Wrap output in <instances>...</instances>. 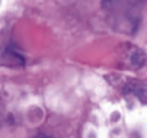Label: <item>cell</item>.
Returning <instances> with one entry per match:
<instances>
[{
    "label": "cell",
    "instance_id": "cell-1",
    "mask_svg": "<svg viewBox=\"0 0 147 138\" xmlns=\"http://www.w3.org/2000/svg\"><path fill=\"white\" fill-rule=\"evenodd\" d=\"M37 138H50V137H46V136H44V135H40V136H38Z\"/></svg>",
    "mask_w": 147,
    "mask_h": 138
}]
</instances>
